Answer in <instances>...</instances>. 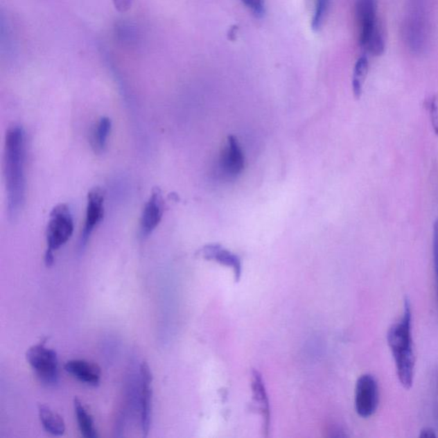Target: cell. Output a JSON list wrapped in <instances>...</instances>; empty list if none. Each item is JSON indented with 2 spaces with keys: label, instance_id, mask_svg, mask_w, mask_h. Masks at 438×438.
Instances as JSON below:
<instances>
[{
  "label": "cell",
  "instance_id": "cell-1",
  "mask_svg": "<svg viewBox=\"0 0 438 438\" xmlns=\"http://www.w3.org/2000/svg\"><path fill=\"white\" fill-rule=\"evenodd\" d=\"M26 141L24 128L14 124L7 130L3 159L7 210L9 217L16 218L23 208L26 191L25 158Z\"/></svg>",
  "mask_w": 438,
  "mask_h": 438
},
{
  "label": "cell",
  "instance_id": "cell-2",
  "mask_svg": "<svg viewBox=\"0 0 438 438\" xmlns=\"http://www.w3.org/2000/svg\"><path fill=\"white\" fill-rule=\"evenodd\" d=\"M387 340L395 360L398 378L405 389H410L414 383L415 356L412 338V309L408 299H405L403 317L389 328Z\"/></svg>",
  "mask_w": 438,
  "mask_h": 438
},
{
  "label": "cell",
  "instance_id": "cell-3",
  "mask_svg": "<svg viewBox=\"0 0 438 438\" xmlns=\"http://www.w3.org/2000/svg\"><path fill=\"white\" fill-rule=\"evenodd\" d=\"M74 228L71 211L67 204L55 207L51 211L46 232L47 248L45 264L47 268L53 265L54 252L60 249L71 238Z\"/></svg>",
  "mask_w": 438,
  "mask_h": 438
},
{
  "label": "cell",
  "instance_id": "cell-4",
  "mask_svg": "<svg viewBox=\"0 0 438 438\" xmlns=\"http://www.w3.org/2000/svg\"><path fill=\"white\" fill-rule=\"evenodd\" d=\"M26 359L43 385L51 387L58 382V359L56 351L47 348L46 340L28 349Z\"/></svg>",
  "mask_w": 438,
  "mask_h": 438
},
{
  "label": "cell",
  "instance_id": "cell-5",
  "mask_svg": "<svg viewBox=\"0 0 438 438\" xmlns=\"http://www.w3.org/2000/svg\"><path fill=\"white\" fill-rule=\"evenodd\" d=\"M105 216V192L100 187H94L87 193L85 221L80 236L79 247H86L91 236L103 220Z\"/></svg>",
  "mask_w": 438,
  "mask_h": 438
},
{
  "label": "cell",
  "instance_id": "cell-6",
  "mask_svg": "<svg viewBox=\"0 0 438 438\" xmlns=\"http://www.w3.org/2000/svg\"><path fill=\"white\" fill-rule=\"evenodd\" d=\"M379 388L377 379L364 374L358 379L356 388V410L362 418H369L378 410Z\"/></svg>",
  "mask_w": 438,
  "mask_h": 438
},
{
  "label": "cell",
  "instance_id": "cell-7",
  "mask_svg": "<svg viewBox=\"0 0 438 438\" xmlns=\"http://www.w3.org/2000/svg\"><path fill=\"white\" fill-rule=\"evenodd\" d=\"M152 376L150 367L144 361L140 367V401L141 426L143 437H148L152 419Z\"/></svg>",
  "mask_w": 438,
  "mask_h": 438
},
{
  "label": "cell",
  "instance_id": "cell-8",
  "mask_svg": "<svg viewBox=\"0 0 438 438\" xmlns=\"http://www.w3.org/2000/svg\"><path fill=\"white\" fill-rule=\"evenodd\" d=\"M164 200L161 189L155 188L146 202L141 218V236L147 238L158 227L163 218Z\"/></svg>",
  "mask_w": 438,
  "mask_h": 438
},
{
  "label": "cell",
  "instance_id": "cell-9",
  "mask_svg": "<svg viewBox=\"0 0 438 438\" xmlns=\"http://www.w3.org/2000/svg\"><path fill=\"white\" fill-rule=\"evenodd\" d=\"M356 17L360 27V44L366 47L378 29L377 0H357Z\"/></svg>",
  "mask_w": 438,
  "mask_h": 438
},
{
  "label": "cell",
  "instance_id": "cell-10",
  "mask_svg": "<svg viewBox=\"0 0 438 438\" xmlns=\"http://www.w3.org/2000/svg\"><path fill=\"white\" fill-rule=\"evenodd\" d=\"M64 370L80 382L96 387L101 379L100 367L97 364L86 360H71L64 364Z\"/></svg>",
  "mask_w": 438,
  "mask_h": 438
},
{
  "label": "cell",
  "instance_id": "cell-11",
  "mask_svg": "<svg viewBox=\"0 0 438 438\" xmlns=\"http://www.w3.org/2000/svg\"><path fill=\"white\" fill-rule=\"evenodd\" d=\"M222 173L229 177H236L244 168V155L235 137H228L227 146L220 159Z\"/></svg>",
  "mask_w": 438,
  "mask_h": 438
},
{
  "label": "cell",
  "instance_id": "cell-12",
  "mask_svg": "<svg viewBox=\"0 0 438 438\" xmlns=\"http://www.w3.org/2000/svg\"><path fill=\"white\" fill-rule=\"evenodd\" d=\"M202 256L207 261H216L219 264L228 266L233 269L236 281H238L242 274V263L237 255L225 249L219 244H209L200 250Z\"/></svg>",
  "mask_w": 438,
  "mask_h": 438
},
{
  "label": "cell",
  "instance_id": "cell-13",
  "mask_svg": "<svg viewBox=\"0 0 438 438\" xmlns=\"http://www.w3.org/2000/svg\"><path fill=\"white\" fill-rule=\"evenodd\" d=\"M252 389H253L255 403L261 411L264 432L268 433L270 426L269 401L268 395H266L265 385H263L261 376L256 371H254L253 376H252Z\"/></svg>",
  "mask_w": 438,
  "mask_h": 438
},
{
  "label": "cell",
  "instance_id": "cell-14",
  "mask_svg": "<svg viewBox=\"0 0 438 438\" xmlns=\"http://www.w3.org/2000/svg\"><path fill=\"white\" fill-rule=\"evenodd\" d=\"M38 412L40 421L46 432L53 436L63 435L67 427H65L64 419L58 412L44 404L39 405Z\"/></svg>",
  "mask_w": 438,
  "mask_h": 438
},
{
  "label": "cell",
  "instance_id": "cell-15",
  "mask_svg": "<svg viewBox=\"0 0 438 438\" xmlns=\"http://www.w3.org/2000/svg\"><path fill=\"white\" fill-rule=\"evenodd\" d=\"M74 410L82 436L85 438H97L98 433L93 417L78 397L74 399Z\"/></svg>",
  "mask_w": 438,
  "mask_h": 438
},
{
  "label": "cell",
  "instance_id": "cell-16",
  "mask_svg": "<svg viewBox=\"0 0 438 438\" xmlns=\"http://www.w3.org/2000/svg\"><path fill=\"white\" fill-rule=\"evenodd\" d=\"M112 126V120L107 116L101 118L94 126L91 137V145L96 153L103 152L107 148Z\"/></svg>",
  "mask_w": 438,
  "mask_h": 438
},
{
  "label": "cell",
  "instance_id": "cell-17",
  "mask_svg": "<svg viewBox=\"0 0 438 438\" xmlns=\"http://www.w3.org/2000/svg\"><path fill=\"white\" fill-rule=\"evenodd\" d=\"M368 71V60L362 56L357 60L355 71H353V91L356 98H359L362 94V86L365 78Z\"/></svg>",
  "mask_w": 438,
  "mask_h": 438
},
{
  "label": "cell",
  "instance_id": "cell-18",
  "mask_svg": "<svg viewBox=\"0 0 438 438\" xmlns=\"http://www.w3.org/2000/svg\"><path fill=\"white\" fill-rule=\"evenodd\" d=\"M366 47L375 56H380L383 53V51H385V40H383L382 33L378 28L374 32V34L372 35Z\"/></svg>",
  "mask_w": 438,
  "mask_h": 438
},
{
  "label": "cell",
  "instance_id": "cell-19",
  "mask_svg": "<svg viewBox=\"0 0 438 438\" xmlns=\"http://www.w3.org/2000/svg\"><path fill=\"white\" fill-rule=\"evenodd\" d=\"M433 263L435 272L436 294L438 311V218L433 225Z\"/></svg>",
  "mask_w": 438,
  "mask_h": 438
},
{
  "label": "cell",
  "instance_id": "cell-20",
  "mask_svg": "<svg viewBox=\"0 0 438 438\" xmlns=\"http://www.w3.org/2000/svg\"><path fill=\"white\" fill-rule=\"evenodd\" d=\"M328 1L330 0H317V8L313 20V28L315 30H319L324 21V15L326 13V10L328 6Z\"/></svg>",
  "mask_w": 438,
  "mask_h": 438
},
{
  "label": "cell",
  "instance_id": "cell-21",
  "mask_svg": "<svg viewBox=\"0 0 438 438\" xmlns=\"http://www.w3.org/2000/svg\"><path fill=\"white\" fill-rule=\"evenodd\" d=\"M242 2L249 9L256 17H262L265 15V0H242Z\"/></svg>",
  "mask_w": 438,
  "mask_h": 438
},
{
  "label": "cell",
  "instance_id": "cell-22",
  "mask_svg": "<svg viewBox=\"0 0 438 438\" xmlns=\"http://www.w3.org/2000/svg\"><path fill=\"white\" fill-rule=\"evenodd\" d=\"M428 108L430 111V119L433 125V129L435 130V133L438 136V107L435 98L430 100L428 103Z\"/></svg>",
  "mask_w": 438,
  "mask_h": 438
},
{
  "label": "cell",
  "instance_id": "cell-23",
  "mask_svg": "<svg viewBox=\"0 0 438 438\" xmlns=\"http://www.w3.org/2000/svg\"><path fill=\"white\" fill-rule=\"evenodd\" d=\"M113 3L119 12H124L130 9L131 0H112Z\"/></svg>",
  "mask_w": 438,
  "mask_h": 438
},
{
  "label": "cell",
  "instance_id": "cell-24",
  "mask_svg": "<svg viewBox=\"0 0 438 438\" xmlns=\"http://www.w3.org/2000/svg\"><path fill=\"white\" fill-rule=\"evenodd\" d=\"M419 437L434 438V437H437V434L435 432V430H434L432 428H425L421 430V435H419Z\"/></svg>",
  "mask_w": 438,
  "mask_h": 438
}]
</instances>
